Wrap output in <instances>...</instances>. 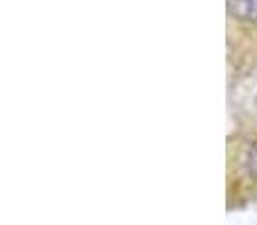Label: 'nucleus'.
<instances>
[{
    "mask_svg": "<svg viewBox=\"0 0 257 225\" xmlns=\"http://www.w3.org/2000/svg\"><path fill=\"white\" fill-rule=\"evenodd\" d=\"M232 149L235 155L230 158V164L235 167V180L239 187L257 185V126L241 133Z\"/></svg>",
    "mask_w": 257,
    "mask_h": 225,
    "instance_id": "f257e3e1",
    "label": "nucleus"
},
{
    "mask_svg": "<svg viewBox=\"0 0 257 225\" xmlns=\"http://www.w3.org/2000/svg\"><path fill=\"white\" fill-rule=\"evenodd\" d=\"M228 16L237 25L257 27V0H228Z\"/></svg>",
    "mask_w": 257,
    "mask_h": 225,
    "instance_id": "f03ea898",
    "label": "nucleus"
}]
</instances>
